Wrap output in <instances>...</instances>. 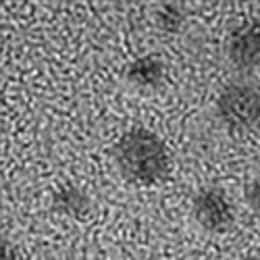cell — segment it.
<instances>
[{"instance_id": "cell-5", "label": "cell", "mask_w": 260, "mask_h": 260, "mask_svg": "<svg viewBox=\"0 0 260 260\" xmlns=\"http://www.w3.org/2000/svg\"><path fill=\"white\" fill-rule=\"evenodd\" d=\"M50 206L58 216H64V219H83L92 210V198L81 185L64 181L52 191Z\"/></svg>"}, {"instance_id": "cell-4", "label": "cell", "mask_w": 260, "mask_h": 260, "mask_svg": "<svg viewBox=\"0 0 260 260\" xmlns=\"http://www.w3.org/2000/svg\"><path fill=\"white\" fill-rule=\"evenodd\" d=\"M225 52L235 69L252 71L260 67V19L237 23L227 36Z\"/></svg>"}, {"instance_id": "cell-10", "label": "cell", "mask_w": 260, "mask_h": 260, "mask_svg": "<svg viewBox=\"0 0 260 260\" xmlns=\"http://www.w3.org/2000/svg\"><path fill=\"white\" fill-rule=\"evenodd\" d=\"M244 260H260V254H254V256H248V258H244Z\"/></svg>"}, {"instance_id": "cell-1", "label": "cell", "mask_w": 260, "mask_h": 260, "mask_svg": "<svg viewBox=\"0 0 260 260\" xmlns=\"http://www.w3.org/2000/svg\"><path fill=\"white\" fill-rule=\"evenodd\" d=\"M119 173L136 185H156L171 171V152L165 140L148 127H132L113 148Z\"/></svg>"}, {"instance_id": "cell-8", "label": "cell", "mask_w": 260, "mask_h": 260, "mask_svg": "<svg viewBox=\"0 0 260 260\" xmlns=\"http://www.w3.org/2000/svg\"><path fill=\"white\" fill-rule=\"evenodd\" d=\"M244 200H246V204L254 212H260V175L246 183V187H244Z\"/></svg>"}, {"instance_id": "cell-3", "label": "cell", "mask_w": 260, "mask_h": 260, "mask_svg": "<svg viewBox=\"0 0 260 260\" xmlns=\"http://www.w3.org/2000/svg\"><path fill=\"white\" fill-rule=\"evenodd\" d=\"M191 216L208 233H225L235 221V208L219 185H204L191 198Z\"/></svg>"}, {"instance_id": "cell-9", "label": "cell", "mask_w": 260, "mask_h": 260, "mask_svg": "<svg viewBox=\"0 0 260 260\" xmlns=\"http://www.w3.org/2000/svg\"><path fill=\"white\" fill-rule=\"evenodd\" d=\"M3 260H23V256H21V252H19V248L15 244L5 240V244H3Z\"/></svg>"}, {"instance_id": "cell-7", "label": "cell", "mask_w": 260, "mask_h": 260, "mask_svg": "<svg viewBox=\"0 0 260 260\" xmlns=\"http://www.w3.org/2000/svg\"><path fill=\"white\" fill-rule=\"evenodd\" d=\"M185 9L181 5H160L156 9V27L162 31V34H169V36H175L183 29L185 25Z\"/></svg>"}, {"instance_id": "cell-6", "label": "cell", "mask_w": 260, "mask_h": 260, "mask_svg": "<svg viewBox=\"0 0 260 260\" xmlns=\"http://www.w3.org/2000/svg\"><path fill=\"white\" fill-rule=\"evenodd\" d=\"M167 67L156 54H142L125 67V79L138 90H156L162 85Z\"/></svg>"}, {"instance_id": "cell-2", "label": "cell", "mask_w": 260, "mask_h": 260, "mask_svg": "<svg viewBox=\"0 0 260 260\" xmlns=\"http://www.w3.org/2000/svg\"><path fill=\"white\" fill-rule=\"evenodd\" d=\"M216 117L233 134L260 125V88L248 81H233L216 96Z\"/></svg>"}]
</instances>
